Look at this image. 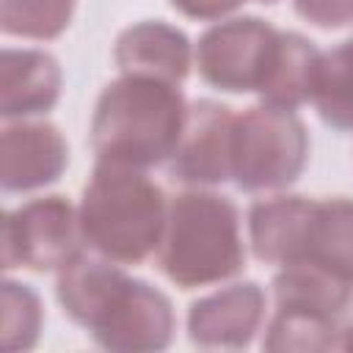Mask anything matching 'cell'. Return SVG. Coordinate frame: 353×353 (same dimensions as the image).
I'll return each mask as SVG.
<instances>
[{"mask_svg":"<svg viewBox=\"0 0 353 353\" xmlns=\"http://www.w3.org/2000/svg\"><path fill=\"white\" fill-rule=\"evenodd\" d=\"M55 298L63 314L116 353H152L171 345L176 317L168 295L132 279L105 256H74L58 270Z\"/></svg>","mask_w":353,"mask_h":353,"instance_id":"obj_1","label":"cell"},{"mask_svg":"<svg viewBox=\"0 0 353 353\" xmlns=\"http://www.w3.org/2000/svg\"><path fill=\"white\" fill-rule=\"evenodd\" d=\"M188 102L182 88L146 74H121L97 97L91 149L102 163L152 168L165 163L182 135Z\"/></svg>","mask_w":353,"mask_h":353,"instance_id":"obj_2","label":"cell"},{"mask_svg":"<svg viewBox=\"0 0 353 353\" xmlns=\"http://www.w3.org/2000/svg\"><path fill=\"white\" fill-rule=\"evenodd\" d=\"M77 212L83 240L97 256L116 265H141L157 254L168 201L143 168L97 160Z\"/></svg>","mask_w":353,"mask_h":353,"instance_id":"obj_3","label":"cell"},{"mask_svg":"<svg viewBox=\"0 0 353 353\" xmlns=\"http://www.w3.org/2000/svg\"><path fill=\"white\" fill-rule=\"evenodd\" d=\"M157 268L179 290L234 279L245 268L234 201L212 190H185L174 196L157 245Z\"/></svg>","mask_w":353,"mask_h":353,"instance_id":"obj_4","label":"cell"},{"mask_svg":"<svg viewBox=\"0 0 353 353\" xmlns=\"http://www.w3.org/2000/svg\"><path fill=\"white\" fill-rule=\"evenodd\" d=\"M309 163V132L295 110L254 105L234 116L232 182L245 193L284 190Z\"/></svg>","mask_w":353,"mask_h":353,"instance_id":"obj_5","label":"cell"},{"mask_svg":"<svg viewBox=\"0 0 353 353\" xmlns=\"http://www.w3.org/2000/svg\"><path fill=\"white\" fill-rule=\"evenodd\" d=\"M80 212L66 196L30 199L3 218V268L50 273L83 254Z\"/></svg>","mask_w":353,"mask_h":353,"instance_id":"obj_6","label":"cell"},{"mask_svg":"<svg viewBox=\"0 0 353 353\" xmlns=\"http://www.w3.org/2000/svg\"><path fill=\"white\" fill-rule=\"evenodd\" d=\"M279 30L259 17H232L207 28L196 44L201 80L226 94L256 91Z\"/></svg>","mask_w":353,"mask_h":353,"instance_id":"obj_7","label":"cell"},{"mask_svg":"<svg viewBox=\"0 0 353 353\" xmlns=\"http://www.w3.org/2000/svg\"><path fill=\"white\" fill-rule=\"evenodd\" d=\"M234 116L237 113H232L229 105L215 99L188 105L179 143L168 157L171 179L193 188H210L232 179Z\"/></svg>","mask_w":353,"mask_h":353,"instance_id":"obj_8","label":"cell"},{"mask_svg":"<svg viewBox=\"0 0 353 353\" xmlns=\"http://www.w3.org/2000/svg\"><path fill=\"white\" fill-rule=\"evenodd\" d=\"M69 165V146L50 121L17 119L0 135V185L6 193H28L52 185Z\"/></svg>","mask_w":353,"mask_h":353,"instance_id":"obj_9","label":"cell"},{"mask_svg":"<svg viewBox=\"0 0 353 353\" xmlns=\"http://www.w3.org/2000/svg\"><path fill=\"white\" fill-rule=\"evenodd\" d=\"M265 306L256 281H234L190 303L188 336L199 347H248L262 328Z\"/></svg>","mask_w":353,"mask_h":353,"instance_id":"obj_10","label":"cell"},{"mask_svg":"<svg viewBox=\"0 0 353 353\" xmlns=\"http://www.w3.org/2000/svg\"><path fill=\"white\" fill-rule=\"evenodd\" d=\"M113 61L121 74H146L179 85L193 66V47L179 28L163 19H143L119 33Z\"/></svg>","mask_w":353,"mask_h":353,"instance_id":"obj_11","label":"cell"},{"mask_svg":"<svg viewBox=\"0 0 353 353\" xmlns=\"http://www.w3.org/2000/svg\"><path fill=\"white\" fill-rule=\"evenodd\" d=\"M63 85L58 61L44 50L6 47L0 55V113L3 119H30L55 108Z\"/></svg>","mask_w":353,"mask_h":353,"instance_id":"obj_12","label":"cell"},{"mask_svg":"<svg viewBox=\"0 0 353 353\" xmlns=\"http://www.w3.org/2000/svg\"><path fill=\"white\" fill-rule=\"evenodd\" d=\"M314 199L306 196H270L248 210L251 251L265 265H295L301 259L303 234Z\"/></svg>","mask_w":353,"mask_h":353,"instance_id":"obj_13","label":"cell"},{"mask_svg":"<svg viewBox=\"0 0 353 353\" xmlns=\"http://www.w3.org/2000/svg\"><path fill=\"white\" fill-rule=\"evenodd\" d=\"M320 55L323 52L306 36L295 30H279L262 83L256 88L262 102L273 108H284V110H295L312 102Z\"/></svg>","mask_w":353,"mask_h":353,"instance_id":"obj_14","label":"cell"},{"mask_svg":"<svg viewBox=\"0 0 353 353\" xmlns=\"http://www.w3.org/2000/svg\"><path fill=\"white\" fill-rule=\"evenodd\" d=\"M353 287V199H314L301 259Z\"/></svg>","mask_w":353,"mask_h":353,"instance_id":"obj_15","label":"cell"},{"mask_svg":"<svg viewBox=\"0 0 353 353\" xmlns=\"http://www.w3.org/2000/svg\"><path fill=\"white\" fill-rule=\"evenodd\" d=\"M353 287L314 265H284L273 276V303L281 312L342 317Z\"/></svg>","mask_w":353,"mask_h":353,"instance_id":"obj_16","label":"cell"},{"mask_svg":"<svg viewBox=\"0 0 353 353\" xmlns=\"http://www.w3.org/2000/svg\"><path fill=\"white\" fill-rule=\"evenodd\" d=\"M312 105L328 127L353 132V36L320 55Z\"/></svg>","mask_w":353,"mask_h":353,"instance_id":"obj_17","label":"cell"},{"mask_svg":"<svg viewBox=\"0 0 353 353\" xmlns=\"http://www.w3.org/2000/svg\"><path fill=\"white\" fill-rule=\"evenodd\" d=\"M265 350H347V323L342 317L276 309L262 339Z\"/></svg>","mask_w":353,"mask_h":353,"instance_id":"obj_18","label":"cell"},{"mask_svg":"<svg viewBox=\"0 0 353 353\" xmlns=\"http://www.w3.org/2000/svg\"><path fill=\"white\" fill-rule=\"evenodd\" d=\"M74 3L77 0H0V28L6 36L50 41L69 28Z\"/></svg>","mask_w":353,"mask_h":353,"instance_id":"obj_19","label":"cell"},{"mask_svg":"<svg viewBox=\"0 0 353 353\" xmlns=\"http://www.w3.org/2000/svg\"><path fill=\"white\" fill-rule=\"evenodd\" d=\"M44 309L30 284L6 279L3 281V347L8 353L30 350L39 342Z\"/></svg>","mask_w":353,"mask_h":353,"instance_id":"obj_20","label":"cell"},{"mask_svg":"<svg viewBox=\"0 0 353 353\" xmlns=\"http://www.w3.org/2000/svg\"><path fill=\"white\" fill-rule=\"evenodd\" d=\"M295 14L314 28L336 30L353 22V0H292Z\"/></svg>","mask_w":353,"mask_h":353,"instance_id":"obj_21","label":"cell"},{"mask_svg":"<svg viewBox=\"0 0 353 353\" xmlns=\"http://www.w3.org/2000/svg\"><path fill=\"white\" fill-rule=\"evenodd\" d=\"M174 11L188 19H223L237 11L245 0H168Z\"/></svg>","mask_w":353,"mask_h":353,"instance_id":"obj_22","label":"cell"},{"mask_svg":"<svg viewBox=\"0 0 353 353\" xmlns=\"http://www.w3.org/2000/svg\"><path fill=\"white\" fill-rule=\"evenodd\" d=\"M347 350H353V323H347Z\"/></svg>","mask_w":353,"mask_h":353,"instance_id":"obj_23","label":"cell"},{"mask_svg":"<svg viewBox=\"0 0 353 353\" xmlns=\"http://www.w3.org/2000/svg\"><path fill=\"white\" fill-rule=\"evenodd\" d=\"M259 3H276V0H259Z\"/></svg>","mask_w":353,"mask_h":353,"instance_id":"obj_24","label":"cell"}]
</instances>
